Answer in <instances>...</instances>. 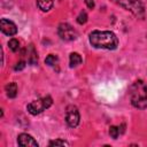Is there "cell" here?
<instances>
[{
    "label": "cell",
    "mask_w": 147,
    "mask_h": 147,
    "mask_svg": "<svg viewBox=\"0 0 147 147\" xmlns=\"http://www.w3.org/2000/svg\"><path fill=\"white\" fill-rule=\"evenodd\" d=\"M90 44L94 48L115 49L118 46V38L113 31H92L88 37Z\"/></svg>",
    "instance_id": "cell-1"
},
{
    "label": "cell",
    "mask_w": 147,
    "mask_h": 147,
    "mask_svg": "<svg viewBox=\"0 0 147 147\" xmlns=\"http://www.w3.org/2000/svg\"><path fill=\"white\" fill-rule=\"evenodd\" d=\"M129 92H130V100L133 107L138 109L147 108V86L141 79L136 80L130 86Z\"/></svg>",
    "instance_id": "cell-2"
},
{
    "label": "cell",
    "mask_w": 147,
    "mask_h": 147,
    "mask_svg": "<svg viewBox=\"0 0 147 147\" xmlns=\"http://www.w3.org/2000/svg\"><path fill=\"white\" fill-rule=\"evenodd\" d=\"M122 8L131 11L134 16L142 18L145 15V8L140 0H111Z\"/></svg>",
    "instance_id": "cell-3"
},
{
    "label": "cell",
    "mask_w": 147,
    "mask_h": 147,
    "mask_svg": "<svg viewBox=\"0 0 147 147\" xmlns=\"http://www.w3.org/2000/svg\"><path fill=\"white\" fill-rule=\"evenodd\" d=\"M52 103H53V99L49 95H46L41 99L30 102L26 106V109L31 115H38V114L42 113L44 110H46L47 108H49L52 106Z\"/></svg>",
    "instance_id": "cell-4"
},
{
    "label": "cell",
    "mask_w": 147,
    "mask_h": 147,
    "mask_svg": "<svg viewBox=\"0 0 147 147\" xmlns=\"http://www.w3.org/2000/svg\"><path fill=\"white\" fill-rule=\"evenodd\" d=\"M59 37L64 41H72L78 37L77 31L68 23H61L57 28Z\"/></svg>",
    "instance_id": "cell-5"
},
{
    "label": "cell",
    "mask_w": 147,
    "mask_h": 147,
    "mask_svg": "<svg viewBox=\"0 0 147 147\" xmlns=\"http://www.w3.org/2000/svg\"><path fill=\"white\" fill-rule=\"evenodd\" d=\"M79 119H80V116H79V111H78L77 107L74 106V105L68 106L67 110H65V122H67V124L70 127H76L79 124Z\"/></svg>",
    "instance_id": "cell-6"
},
{
    "label": "cell",
    "mask_w": 147,
    "mask_h": 147,
    "mask_svg": "<svg viewBox=\"0 0 147 147\" xmlns=\"http://www.w3.org/2000/svg\"><path fill=\"white\" fill-rule=\"evenodd\" d=\"M0 29L6 36H14L17 33V26L13 21L7 18H1L0 21Z\"/></svg>",
    "instance_id": "cell-7"
},
{
    "label": "cell",
    "mask_w": 147,
    "mask_h": 147,
    "mask_svg": "<svg viewBox=\"0 0 147 147\" xmlns=\"http://www.w3.org/2000/svg\"><path fill=\"white\" fill-rule=\"evenodd\" d=\"M17 142L23 147H38L37 140H34V138L28 133H21L17 137Z\"/></svg>",
    "instance_id": "cell-8"
},
{
    "label": "cell",
    "mask_w": 147,
    "mask_h": 147,
    "mask_svg": "<svg viewBox=\"0 0 147 147\" xmlns=\"http://www.w3.org/2000/svg\"><path fill=\"white\" fill-rule=\"evenodd\" d=\"M17 91H18L17 90V84L14 83V82L6 85V93H7V96L8 98H10V99L15 98L17 95Z\"/></svg>",
    "instance_id": "cell-9"
},
{
    "label": "cell",
    "mask_w": 147,
    "mask_h": 147,
    "mask_svg": "<svg viewBox=\"0 0 147 147\" xmlns=\"http://www.w3.org/2000/svg\"><path fill=\"white\" fill-rule=\"evenodd\" d=\"M82 61H83V59H82V56H80L78 53L74 52V53L70 54V57H69V64H70V68H75V67L79 65V64L82 63Z\"/></svg>",
    "instance_id": "cell-10"
},
{
    "label": "cell",
    "mask_w": 147,
    "mask_h": 147,
    "mask_svg": "<svg viewBox=\"0 0 147 147\" xmlns=\"http://www.w3.org/2000/svg\"><path fill=\"white\" fill-rule=\"evenodd\" d=\"M54 3V0H37V5L39 7V9H41L42 11H48L52 9Z\"/></svg>",
    "instance_id": "cell-11"
},
{
    "label": "cell",
    "mask_w": 147,
    "mask_h": 147,
    "mask_svg": "<svg viewBox=\"0 0 147 147\" xmlns=\"http://www.w3.org/2000/svg\"><path fill=\"white\" fill-rule=\"evenodd\" d=\"M8 47H9L13 52H17V51L20 49V41H18L17 39L13 38V39H10V40L8 41Z\"/></svg>",
    "instance_id": "cell-12"
},
{
    "label": "cell",
    "mask_w": 147,
    "mask_h": 147,
    "mask_svg": "<svg viewBox=\"0 0 147 147\" xmlns=\"http://www.w3.org/2000/svg\"><path fill=\"white\" fill-rule=\"evenodd\" d=\"M29 53V52H28ZM30 55H29V59H28V61H29V63L30 64H36L37 63V61H38V56H37V53H36V51H34V48L32 47V45H31V53H29Z\"/></svg>",
    "instance_id": "cell-13"
},
{
    "label": "cell",
    "mask_w": 147,
    "mask_h": 147,
    "mask_svg": "<svg viewBox=\"0 0 147 147\" xmlns=\"http://www.w3.org/2000/svg\"><path fill=\"white\" fill-rule=\"evenodd\" d=\"M57 61H59V59H57V56L54 55V54H49V55L45 59V63L48 64V65H54Z\"/></svg>",
    "instance_id": "cell-14"
},
{
    "label": "cell",
    "mask_w": 147,
    "mask_h": 147,
    "mask_svg": "<svg viewBox=\"0 0 147 147\" xmlns=\"http://www.w3.org/2000/svg\"><path fill=\"white\" fill-rule=\"evenodd\" d=\"M77 22H78L79 24H85V23L87 22V14H86L84 10H82V11L79 13V15L77 16Z\"/></svg>",
    "instance_id": "cell-15"
},
{
    "label": "cell",
    "mask_w": 147,
    "mask_h": 147,
    "mask_svg": "<svg viewBox=\"0 0 147 147\" xmlns=\"http://www.w3.org/2000/svg\"><path fill=\"white\" fill-rule=\"evenodd\" d=\"M119 133H121L119 132V127H117V126H110L109 127V134H110V137L113 139H117Z\"/></svg>",
    "instance_id": "cell-16"
},
{
    "label": "cell",
    "mask_w": 147,
    "mask_h": 147,
    "mask_svg": "<svg viewBox=\"0 0 147 147\" xmlns=\"http://www.w3.org/2000/svg\"><path fill=\"white\" fill-rule=\"evenodd\" d=\"M49 146H69V142H67L65 140L55 139V140L49 141Z\"/></svg>",
    "instance_id": "cell-17"
},
{
    "label": "cell",
    "mask_w": 147,
    "mask_h": 147,
    "mask_svg": "<svg viewBox=\"0 0 147 147\" xmlns=\"http://www.w3.org/2000/svg\"><path fill=\"white\" fill-rule=\"evenodd\" d=\"M24 68H25V62H24V61H18V62L15 64L14 70H15V71H20V70H23Z\"/></svg>",
    "instance_id": "cell-18"
},
{
    "label": "cell",
    "mask_w": 147,
    "mask_h": 147,
    "mask_svg": "<svg viewBox=\"0 0 147 147\" xmlns=\"http://www.w3.org/2000/svg\"><path fill=\"white\" fill-rule=\"evenodd\" d=\"M85 3H86V6H87L90 9H93L94 6H95V3H94L93 0H85Z\"/></svg>",
    "instance_id": "cell-19"
}]
</instances>
